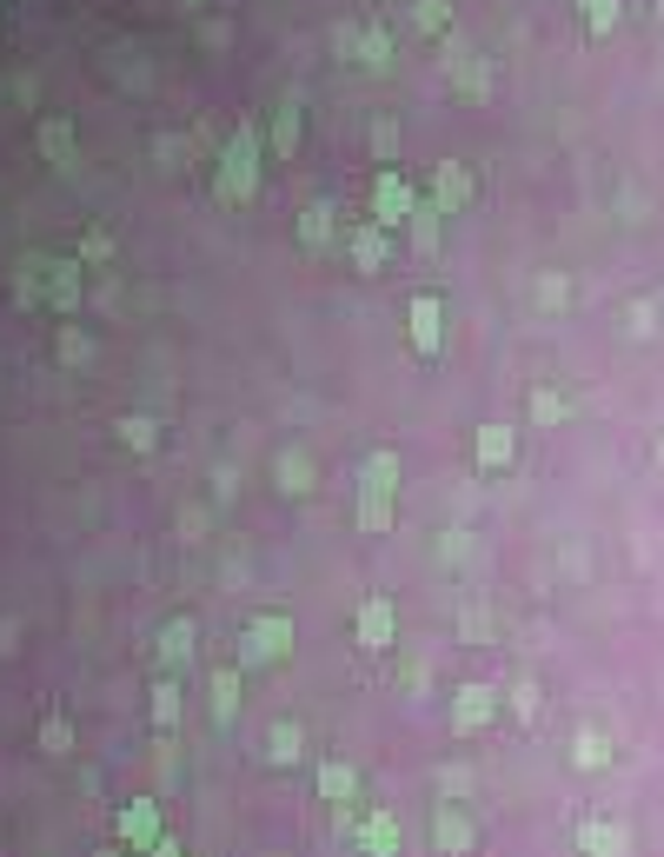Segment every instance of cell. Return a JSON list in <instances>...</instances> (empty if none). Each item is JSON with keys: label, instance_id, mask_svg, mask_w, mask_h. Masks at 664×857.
I'll use <instances>...</instances> for the list:
<instances>
[{"label": "cell", "instance_id": "83f0119b", "mask_svg": "<svg viewBox=\"0 0 664 857\" xmlns=\"http://www.w3.org/2000/svg\"><path fill=\"white\" fill-rule=\"evenodd\" d=\"M60 359H67V366H86V359H93V339H86L80 326H67V333H60Z\"/></svg>", "mask_w": 664, "mask_h": 857}, {"label": "cell", "instance_id": "f1b7e54d", "mask_svg": "<svg viewBox=\"0 0 664 857\" xmlns=\"http://www.w3.org/2000/svg\"><path fill=\"white\" fill-rule=\"evenodd\" d=\"M559 419H565V399L539 386V392H532V426H559Z\"/></svg>", "mask_w": 664, "mask_h": 857}, {"label": "cell", "instance_id": "44dd1931", "mask_svg": "<svg viewBox=\"0 0 664 857\" xmlns=\"http://www.w3.org/2000/svg\"><path fill=\"white\" fill-rule=\"evenodd\" d=\"M605 765H612V738L585 725V732L572 738V772H605Z\"/></svg>", "mask_w": 664, "mask_h": 857}, {"label": "cell", "instance_id": "7a4b0ae2", "mask_svg": "<svg viewBox=\"0 0 664 857\" xmlns=\"http://www.w3.org/2000/svg\"><path fill=\"white\" fill-rule=\"evenodd\" d=\"M160 838H166V812H160V798H133V805H120V812H113V845H126L133 857H146Z\"/></svg>", "mask_w": 664, "mask_h": 857}, {"label": "cell", "instance_id": "8d00e7d4", "mask_svg": "<svg viewBox=\"0 0 664 857\" xmlns=\"http://www.w3.org/2000/svg\"><path fill=\"white\" fill-rule=\"evenodd\" d=\"M146 857H186V851H180V838L166 832V838H160V845H153V851H146Z\"/></svg>", "mask_w": 664, "mask_h": 857}, {"label": "cell", "instance_id": "74e56055", "mask_svg": "<svg viewBox=\"0 0 664 857\" xmlns=\"http://www.w3.org/2000/svg\"><path fill=\"white\" fill-rule=\"evenodd\" d=\"M13 639H20V625H7V619H0V652H13Z\"/></svg>", "mask_w": 664, "mask_h": 857}, {"label": "cell", "instance_id": "ba28073f", "mask_svg": "<svg viewBox=\"0 0 664 857\" xmlns=\"http://www.w3.org/2000/svg\"><path fill=\"white\" fill-rule=\"evenodd\" d=\"M353 632H359V652H392L399 619H392V605H386V599H366V605H359V619H353Z\"/></svg>", "mask_w": 664, "mask_h": 857}, {"label": "cell", "instance_id": "6da1fadb", "mask_svg": "<svg viewBox=\"0 0 664 857\" xmlns=\"http://www.w3.org/2000/svg\"><path fill=\"white\" fill-rule=\"evenodd\" d=\"M279 659H293V619L286 612H259L239 632V665H279Z\"/></svg>", "mask_w": 664, "mask_h": 857}, {"label": "cell", "instance_id": "d590c367", "mask_svg": "<svg viewBox=\"0 0 664 857\" xmlns=\"http://www.w3.org/2000/svg\"><path fill=\"white\" fill-rule=\"evenodd\" d=\"M419 27H446V0H419Z\"/></svg>", "mask_w": 664, "mask_h": 857}, {"label": "cell", "instance_id": "5bb4252c", "mask_svg": "<svg viewBox=\"0 0 664 857\" xmlns=\"http://www.w3.org/2000/svg\"><path fill=\"white\" fill-rule=\"evenodd\" d=\"M146 718H153V732H173L180 725V679L166 672V679H153V692H146Z\"/></svg>", "mask_w": 664, "mask_h": 857}, {"label": "cell", "instance_id": "e575fe53", "mask_svg": "<svg viewBox=\"0 0 664 857\" xmlns=\"http://www.w3.org/2000/svg\"><path fill=\"white\" fill-rule=\"evenodd\" d=\"M539 299H545V306H565V279H559V273H552V279H539Z\"/></svg>", "mask_w": 664, "mask_h": 857}, {"label": "cell", "instance_id": "277c9868", "mask_svg": "<svg viewBox=\"0 0 664 857\" xmlns=\"http://www.w3.org/2000/svg\"><path fill=\"white\" fill-rule=\"evenodd\" d=\"M353 845H359V857H406V832H399V818L386 805H372V812H359Z\"/></svg>", "mask_w": 664, "mask_h": 857}, {"label": "cell", "instance_id": "ab89813d", "mask_svg": "<svg viewBox=\"0 0 664 857\" xmlns=\"http://www.w3.org/2000/svg\"><path fill=\"white\" fill-rule=\"evenodd\" d=\"M658 466H664V446H658Z\"/></svg>", "mask_w": 664, "mask_h": 857}, {"label": "cell", "instance_id": "3957f363", "mask_svg": "<svg viewBox=\"0 0 664 857\" xmlns=\"http://www.w3.org/2000/svg\"><path fill=\"white\" fill-rule=\"evenodd\" d=\"M432 851L439 857H472L479 851V825H472V812L466 805H432Z\"/></svg>", "mask_w": 664, "mask_h": 857}, {"label": "cell", "instance_id": "ac0fdd59", "mask_svg": "<svg viewBox=\"0 0 664 857\" xmlns=\"http://www.w3.org/2000/svg\"><path fill=\"white\" fill-rule=\"evenodd\" d=\"M266 752H273V765H299V758H306V732H299V718H273Z\"/></svg>", "mask_w": 664, "mask_h": 857}, {"label": "cell", "instance_id": "1f68e13d", "mask_svg": "<svg viewBox=\"0 0 664 857\" xmlns=\"http://www.w3.org/2000/svg\"><path fill=\"white\" fill-rule=\"evenodd\" d=\"M612 20H619V0H585V27L592 33H605Z\"/></svg>", "mask_w": 664, "mask_h": 857}, {"label": "cell", "instance_id": "836d02e7", "mask_svg": "<svg viewBox=\"0 0 664 857\" xmlns=\"http://www.w3.org/2000/svg\"><path fill=\"white\" fill-rule=\"evenodd\" d=\"M80 259H113V239H106V233H86V239H80Z\"/></svg>", "mask_w": 664, "mask_h": 857}, {"label": "cell", "instance_id": "5b68a950", "mask_svg": "<svg viewBox=\"0 0 664 857\" xmlns=\"http://www.w3.org/2000/svg\"><path fill=\"white\" fill-rule=\"evenodd\" d=\"M499 718V692L492 685H459L452 692V738H479Z\"/></svg>", "mask_w": 664, "mask_h": 857}, {"label": "cell", "instance_id": "f546056e", "mask_svg": "<svg viewBox=\"0 0 664 857\" xmlns=\"http://www.w3.org/2000/svg\"><path fill=\"white\" fill-rule=\"evenodd\" d=\"M153 772H160V785H180V752H173L166 732H160V745H153Z\"/></svg>", "mask_w": 664, "mask_h": 857}, {"label": "cell", "instance_id": "f35d334b", "mask_svg": "<svg viewBox=\"0 0 664 857\" xmlns=\"http://www.w3.org/2000/svg\"><path fill=\"white\" fill-rule=\"evenodd\" d=\"M93 857H133V851L126 845H106V851H93Z\"/></svg>", "mask_w": 664, "mask_h": 857}, {"label": "cell", "instance_id": "e0dca14e", "mask_svg": "<svg viewBox=\"0 0 664 857\" xmlns=\"http://www.w3.org/2000/svg\"><path fill=\"white\" fill-rule=\"evenodd\" d=\"M273 479H279V486H286L293 499H306V492H313V459H306L299 446H286V452L273 459Z\"/></svg>", "mask_w": 664, "mask_h": 857}, {"label": "cell", "instance_id": "ffe728a7", "mask_svg": "<svg viewBox=\"0 0 664 857\" xmlns=\"http://www.w3.org/2000/svg\"><path fill=\"white\" fill-rule=\"evenodd\" d=\"M392 526V486H359V532H386Z\"/></svg>", "mask_w": 664, "mask_h": 857}, {"label": "cell", "instance_id": "30bf717a", "mask_svg": "<svg viewBox=\"0 0 664 857\" xmlns=\"http://www.w3.org/2000/svg\"><path fill=\"white\" fill-rule=\"evenodd\" d=\"M346 253H353V266H359V273H386L392 239H386V226H372V220H366V226H353V233H346Z\"/></svg>", "mask_w": 664, "mask_h": 857}, {"label": "cell", "instance_id": "d6986e66", "mask_svg": "<svg viewBox=\"0 0 664 857\" xmlns=\"http://www.w3.org/2000/svg\"><path fill=\"white\" fill-rule=\"evenodd\" d=\"M372 213H379V220H386V226H392V220H406V213H412V193H406V180H399V173H386V180H379V186H372Z\"/></svg>", "mask_w": 664, "mask_h": 857}, {"label": "cell", "instance_id": "9a60e30c", "mask_svg": "<svg viewBox=\"0 0 664 857\" xmlns=\"http://www.w3.org/2000/svg\"><path fill=\"white\" fill-rule=\"evenodd\" d=\"M466 200H472V180H466L459 166H439V173H432V213H459Z\"/></svg>", "mask_w": 664, "mask_h": 857}, {"label": "cell", "instance_id": "8992f818", "mask_svg": "<svg viewBox=\"0 0 664 857\" xmlns=\"http://www.w3.org/2000/svg\"><path fill=\"white\" fill-rule=\"evenodd\" d=\"M579 857H632V832L619 818H579Z\"/></svg>", "mask_w": 664, "mask_h": 857}, {"label": "cell", "instance_id": "4316f807", "mask_svg": "<svg viewBox=\"0 0 664 857\" xmlns=\"http://www.w3.org/2000/svg\"><path fill=\"white\" fill-rule=\"evenodd\" d=\"M40 146H47V160H73V126L47 120V126H40Z\"/></svg>", "mask_w": 664, "mask_h": 857}, {"label": "cell", "instance_id": "4dcf8cb0", "mask_svg": "<svg viewBox=\"0 0 664 857\" xmlns=\"http://www.w3.org/2000/svg\"><path fill=\"white\" fill-rule=\"evenodd\" d=\"M512 712H519L525 725L539 718V685H532V679H519V685H512Z\"/></svg>", "mask_w": 664, "mask_h": 857}, {"label": "cell", "instance_id": "7c38bea8", "mask_svg": "<svg viewBox=\"0 0 664 857\" xmlns=\"http://www.w3.org/2000/svg\"><path fill=\"white\" fill-rule=\"evenodd\" d=\"M313 792H319L326 805H339V812H346V805L359 798V772H353V765H339V758H326V765L313 772Z\"/></svg>", "mask_w": 664, "mask_h": 857}, {"label": "cell", "instance_id": "603a6c76", "mask_svg": "<svg viewBox=\"0 0 664 857\" xmlns=\"http://www.w3.org/2000/svg\"><path fill=\"white\" fill-rule=\"evenodd\" d=\"M120 446L153 452V446H160V426H153V419H140V412H126V419H120Z\"/></svg>", "mask_w": 664, "mask_h": 857}, {"label": "cell", "instance_id": "8fae6325", "mask_svg": "<svg viewBox=\"0 0 664 857\" xmlns=\"http://www.w3.org/2000/svg\"><path fill=\"white\" fill-rule=\"evenodd\" d=\"M439 346H446V306H439L432 293H419V299H412V353L432 359Z\"/></svg>", "mask_w": 664, "mask_h": 857}, {"label": "cell", "instance_id": "4fadbf2b", "mask_svg": "<svg viewBox=\"0 0 664 857\" xmlns=\"http://www.w3.org/2000/svg\"><path fill=\"white\" fill-rule=\"evenodd\" d=\"M206 698H213V725L226 732V725L239 718V672H226V665H219V672L206 679Z\"/></svg>", "mask_w": 664, "mask_h": 857}, {"label": "cell", "instance_id": "cb8c5ba5", "mask_svg": "<svg viewBox=\"0 0 664 857\" xmlns=\"http://www.w3.org/2000/svg\"><path fill=\"white\" fill-rule=\"evenodd\" d=\"M359 486H399V459H392V452H366Z\"/></svg>", "mask_w": 664, "mask_h": 857}, {"label": "cell", "instance_id": "d6a6232c", "mask_svg": "<svg viewBox=\"0 0 664 857\" xmlns=\"http://www.w3.org/2000/svg\"><path fill=\"white\" fill-rule=\"evenodd\" d=\"M273 140H279V153H293V146H299V113H293V106L279 113V126H273Z\"/></svg>", "mask_w": 664, "mask_h": 857}, {"label": "cell", "instance_id": "52a82bcc", "mask_svg": "<svg viewBox=\"0 0 664 857\" xmlns=\"http://www.w3.org/2000/svg\"><path fill=\"white\" fill-rule=\"evenodd\" d=\"M219 200H253V126L233 133V153L219 166Z\"/></svg>", "mask_w": 664, "mask_h": 857}, {"label": "cell", "instance_id": "484cf974", "mask_svg": "<svg viewBox=\"0 0 664 857\" xmlns=\"http://www.w3.org/2000/svg\"><path fill=\"white\" fill-rule=\"evenodd\" d=\"M333 220H339L333 206H306V226H299V239H306V246H326V239H333Z\"/></svg>", "mask_w": 664, "mask_h": 857}, {"label": "cell", "instance_id": "9c48e42d", "mask_svg": "<svg viewBox=\"0 0 664 857\" xmlns=\"http://www.w3.org/2000/svg\"><path fill=\"white\" fill-rule=\"evenodd\" d=\"M193 652H200V625H193L186 612H180V619H166V625H160V665L180 679V665H193Z\"/></svg>", "mask_w": 664, "mask_h": 857}, {"label": "cell", "instance_id": "7402d4cb", "mask_svg": "<svg viewBox=\"0 0 664 857\" xmlns=\"http://www.w3.org/2000/svg\"><path fill=\"white\" fill-rule=\"evenodd\" d=\"M40 752H47V758H73V725H67L60 712L40 718Z\"/></svg>", "mask_w": 664, "mask_h": 857}, {"label": "cell", "instance_id": "d4e9b609", "mask_svg": "<svg viewBox=\"0 0 664 857\" xmlns=\"http://www.w3.org/2000/svg\"><path fill=\"white\" fill-rule=\"evenodd\" d=\"M439 798H446V805H466V798H472V765H446V772H439Z\"/></svg>", "mask_w": 664, "mask_h": 857}, {"label": "cell", "instance_id": "2e32d148", "mask_svg": "<svg viewBox=\"0 0 664 857\" xmlns=\"http://www.w3.org/2000/svg\"><path fill=\"white\" fill-rule=\"evenodd\" d=\"M472 459H479V472H499V466H512V432H505V426H479V439H472Z\"/></svg>", "mask_w": 664, "mask_h": 857}]
</instances>
